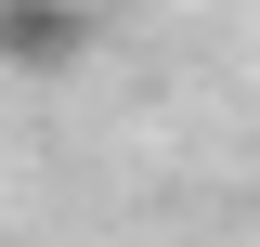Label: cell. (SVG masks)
Returning a JSON list of instances; mask_svg holds the SVG:
<instances>
[{
  "label": "cell",
  "mask_w": 260,
  "mask_h": 247,
  "mask_svg": "<svg viewBox=\"0 0 260 247\" xmlns=\"http://www.w3.org/2000/svg\"><path fill=\"white\" fill-rule=\"evenodd\" d=\"M104 13L91 0H0V78H65V65H91Z\"/></svg>",
  "instance_id": "6da1fadb"
}]
</instances>
